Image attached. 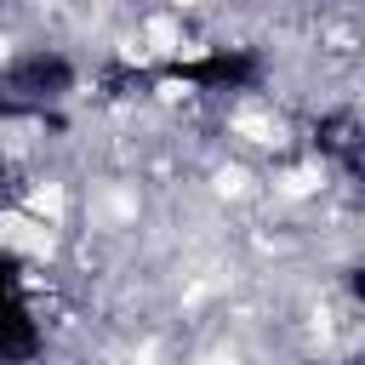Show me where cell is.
Wrapping results in <instances>:
<instances>
[{
    "label": "cell",
    "mask_w": 365,
    "mask_h": 365,
    "mask_svg": "<svg viewBox=\"0 0 365 365\" xmlns=\"http://www.w3.org/2000/svg\"><path fill=\"white\" fill-rule=\"evenodd\" d=\"M143 40H148V51H160V57H182V29H177V17H148L143 23Z\"/></svg>",
    "instance_id": "277c9868"
},
{
    "label": "cell",
    "mask_w": 365,
    "mask_h": 365,
    "mask_svg": "<svg viewBox=\"0 0 365 365\" xmlns=\"http://www.w3.org/2000/svg\"><path fill=\"white\" fill-rule=\"evenodd\" d=\"M177 6H200V0H177Z\"/></svg>",
    "instance_id": "52a82bcc"
},
{
    "label": "cell",
    "mask_w": 365,
    "mask_h": 365,
    "mask_svg": "<svg viewBox=\"0 0 365 365\" xmlns=\"http://www.w3.org/2000/svg\"><path fill=\"white\" fill-rule=\"evenodd\" d=\"M200 365H222V359H200Z\"/></svg>",
    "instance_id": "ba28073f"
},
{
    "label": "cell",
    "mask_w": 365,
    "mask_h": 365,
    "mask_svg": "<svg viewBox=\"0 0 365 365\" xmlns=\"http://www.w3.org/2000/svg\"><path fill=\"white\" fill-rule=\"evenodd\" d=\"M251 188V177H245V165H222L217 171V194H228V200H240Z\"/></svg>",
    "instance_id": "8992f818"
},
{
    "label": "cell",
    "mask_w": 365,
    "mask_h": 365,
    "mask_svg": "<svg viewBox=\"0 0 365 365\" xmlns=\"http://www.w3.org/2000/svg\"><path fill=\"white\" fill-rule=\"evenodd\" d=\"M63 211H68L63 182H34V188H29V217H40L46 228H57V222H63Z\"/></svg>",
    "instance_id": "7a4b0ae2"
},
{
    "label": "cell",
    "mask_w": 365,
    "mask_h": 365,
    "mask_svg": "<svg viewBox=\"0 0 365 365\" xmlns=\"http://www.w3.org/2000/svg\"><path fill=\"white\" fill-rule=\"evenodd\" d=\"M0 245H6V251H23V257H40V262H46V257L57 251V234H51L40 217H29V211H6V217H0Z\"/></svg>",
    "instance_id": "6da1fadb"
},
{
    "label": "cell",
    "mask_w": 365,
    "mask_h": 365,
    "mask_svg": "<svg viewBox=\"0 0 365 365\" xmlns=\"http://www.w3.org/2000/svg\"><path fill=\"white\" fill-rule=\"evenodd\" d=\"M279 188H285L291 200H302V194H314V188H319V171H314V165H302V171H285V177H279Z\"/></svg>",
    "instance_id": "5b68a950"
},
{
    "label": "cell",
    "mask_w": 365,
    "mask_h": 365,
    "mask_svg": "<svg viewBox=\"0 0 365 365\" xmlns=\"http://www.w3.org/2000/svg\"><path fill=\"white\" fill-rule=\"evenodd\" d=\"M234 131H240L245 143H257V148H274V143H279V120L262 114V108H240V114H234Z\"/></svg>",
    "instance_id": "3957f363"
}]
</instances>
